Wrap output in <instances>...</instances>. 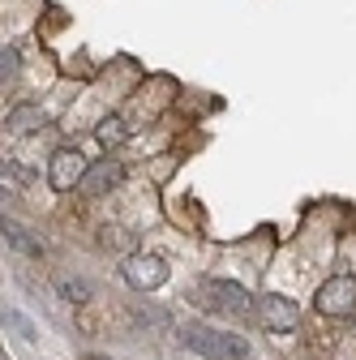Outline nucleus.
Masks as SVG:
<instances>
[{
    "label": "nucleus",
    "mask_w": 356,
    "mask_h": 360,
    "mask_svg": "<svg viewBox=\"0 0 356 360\" xmlns=\"http://www.w3.org/2000/svg\"><path fill=\"white\" fill-rule=\"evenodd\" d=\"M176 335H181V343H185L189 352H198L202 360H253L249 339H241V335H232V330H215V326L193 322V326H181Z\"/></svg>",
    "instance_id": "obj_1"
},
{
    "label": "nucleus",
    "mask_w": 356,
    "mask_h": 360,
    "mask_svg": "<svg viewBox=\"0 0 356 360\" xmlns=\"http://www.w3.org/2000/svg\"><path fill=\"white\" fill-rule=\"evenodd\" d=\"M198 292H202L198 300H202L210 313H219V318H249L253 304H258V300H249V288H241V283H232V279H206Z\"/></svg>",
    "instance_id": "obj_2"
},
{
    "label": "nucleus",
    "mask_w": 356,
    "mask_h": 360,
    "mask_svg": "<svg viewBox=\"0 0 356 360\" xmlns=\"http://www.w3.org/2000/svg\"><path fill=\"white\" fill-rule=\"evenodd\" d=\"M253 318H258L262 330H271V335H292L300 326V309H296V300H288L279 292H266L253 304Z\"/></svg>",
    "instance_id": "obj_3"
},
{
    "label": "nucleus",
    "mask_w": 356,
    "mask_h": 360,
    "mask_svg": "<svg viewBox=\"0 0 356 360\" xmlns=\"http://www.w3.org/2000/svg\"><path fill=\"white\" fill-rule=\"evenodd\" d=\"M120 275H125V283L133 288V292H159L163 283H167V262L163 257H155V253H129L125 262H120Z\"/></svg>",
    "instance_id": "obj_4"
},
{
    "label": "nucleus",
    "mask_w": 356,
    "mask_h": 360,
    "mask_svg": "<svg viewBox=\"0 0 356 360\" xmlns=\"http://www.w3.org/2000/svg\"><path fill=\"white\" fill-rule=\"evenodd\" d=\"M86 155L77 150V146H61V150H52V159H48V189L52 193H73L77 185H82V176H86Z\"/></svg>",
    "instance_id": "obj_5"
},
{
    "label": "nucleus",
    "mask_w": 356,
    "mask_h": 360,
    "mask_svg": "<svg viewBox=\"0 0 356 360\" xmlns=\"http://www.w3.org/2000/svg\"><path fill=\"white\" fill-rule=\"evenodd\" d=\"M314 309L322 313V318H352V313H356V279L352 275H331L318 288Z\"/></svg>",
    "instance_id": "obj_6"
},
{
    "label": "nucleus",
    "mask_w": 356,
    "mask_h": 360,
    "mask_svg": "<svg viewBox=\"0 0 356 360\" xmlns=\"http://www.w3.org/2000/svg\"><path fill=\"white\" fill-rule=\"evenodd\" d=\"M125 180V163L120 159H99V163H91L86 167V176H82V193L86 198H103V193H112L116 185Z\"/></svg>",
    "instance_id": "obj_7"
},
{
    "label": "nucleus",
    "mask_w": 356,
    "mask_h": 360,
    "mask_svg": "<svg viewBox=\"0 0 356 360\" xmlns=\"http://www.w3.org/2000/svg\"><path fill=\"white\" fill-rule=\"evenodd\" d=\"M5 124H9V133H39V129H48V112L34 103H18V108H9Z\"/></svg>",
    "instance_id": "obj_8"
},
{
    "label": "nucleus",
    "mask_w": 356,
    "mask_h": 360,
    "mask_svg": "<svg viewBox=\"0 0 356 360\" xmlns=\"http://www.w3.org/2000/svg\"><path fill=\"white\" fill-rule=\"evenodd\" d=\"M5 245L18 249V253H26V257H43V253H48V245H43L39 236H30L22 223H9V219H5Z\"/></svg>",
    "instance_id": "obj_9"
},
{
    "label": "nucleus",
    "mask_w": 356,
    "mask_h": 360,
    "mask_svg": "<svg viewBox=\"0 0 356 360\" xmlns=\"http://www.w3.org/2000/svg\"><path fill=\"white\" fill-rule=\"evenodd\" d=\"M56 292L69 304H86V300H91V288H86L82 279H73V275H56Z\"/></svg>",
    "instance_id": "obj_10"
},
{
    "label": "nucleus",
    "mask_w": 356,
    "mask_h": 360,
    "mask_svg": "<svg viewBox=\"0 0 356 360\" xmlns=\"http://www.w3.org/2000/svg\"><path fill=\"white\" fill-rule=\"evenodd\" d=\"M125 138H129V124H125L120 116H108V120L99 124V142H103L108 150H112V146H120Z\"/></svg>",
    "instance_id": "obj_11"
},
{
    "label": "nucleus",
    "mask_w": 356,
    "mask_h": 360,
    "mask_svg": "<svg viewBox=\"0 0 356 360\" xmlns=\"http://www.w3.org/2000/svg\"><path fill=\"white\" fill-rule=\"evenodd\" d=\"M133 318H138L142 326H146V322H151V326H163V322H167V313H159V309H138Z\"/></svg>",
    "instance_id": "obj_12"
},
{
    "label": "nucleus",
    "mask_w": 356,
    "mask_h": 360,
    "mask_svg": "<svg viewBox=\"0 0 356 360\" xmlns=\"http://www.w3.org/2000/svg\"><path fill=\"white\" fill-rule=\"evenodd\" d=\"M0 56H5V60H0V73H5V82H9V73L18 69V52H13V48H5Z\"/></svg>",
    "instance_id": "obj_13"
},
{
    "label": "nucleus",
    "mask_w": 356,
    "mask_h": 360,
    "mask_svg": "<svg viewBox=\"0 0 356 360\" xmlns=\"http://www.w3.org/2000/svg\"><path fill=\"white\" fill-rule=\"evenodd\" d=\"M352 330H356V313H352Z\"/></svg>",
    "instance_id": "obj_14"
},
{
    "label": "nucleus",
    "mask_w": 356,
    "mask_h": 360,
    "mask_svg": "<svg viewBox=\"0 0 356 360\" xmlns=\"http://www.w3.org/2000/svg\"><path fill=\"white\" fill-rule=\"evenodd\" d=\"M91 360H103V356H91Z\"/></svg>",
    "instance_id": "obj_15"
}]
</instances>
